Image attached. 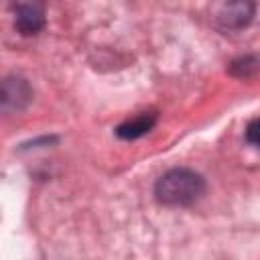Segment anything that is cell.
I'll use <instances>...</instances> for the list:
<instances>
[{
    "label": "cell",
    "mask_w": 260,
    "mask_h": 260,
    "mask_svg": "<svg viewBox=\"0 0 260 260\" xmlns=\"http://www.w3.org/2000/svg\"><path fill=\"white\" fill-rule=\"evenodd\" d=\"M205 191V181L191 169H171L154 185L156 201L169 207H185L195 203Z\"/></svg>",
    "instance_id": "1"
},
{
    "label": "cell",
    "mask_w": 260,
    "mask_h": 260,
    "mask_svg": "<svg viewBox=\"0 0 260 260\" xmlns=\"http://www.w3.org/2000/svg\"><path fill=\"white\" fill-rule=\"evenodd\" d=\"M256 124H258V120H252L250 126H248V132H246L248 142H250L252 146H256Z\"/></svg>",
    "instance_id": "6"
},
{
    "label": "cell",
    "mask_w": 260,
    "mask_h": 260,
    "mask_svg": "<svg viewBox=\"0 0 260 260\" xmlns=\"http://www.w3.org/2000/svg\"><path fill=\"white\" fill-rule=\"evenodd\" d=\"M254 16V4L252 2H230V4H221L219 12H217V22L221 28L228 30H238L244 28L246 24H250Z\"/></svg>",
    "instance_id": "3"
},
{
    "label": "cell",
    "mask_w": 260,
    "mask_h": 260,
    "mask_svg": "<svg viewBox=\"0 0 260 260\" xmlns=\"http://www.w3.org/2000/svg\"><path fill=\"white\" fill-rule=\"evenodd\" d=\"M14 24L22 35H37L45 24V12L37 4L14 6Z\"/></svg>",
    "instance_id": "4"
},
{
    "label": "cell",
    "mask_w": 260,
    "mask_h": 260,
    "mask_svg": "<svg viewBox=\"0 0 260 260\" xmlns=\"http://www.w3.org/2000/svg\"><path fill=\"white\" fill-rule=\"evenodd\" d=\"M154 122H156L154 114L138 116V118H132V120H128V122L120 124V126H118V130H116V134H118L120 138L134 140V138H138V136L146 134V132H148V130L154 126Z\"/></svg>",
    "instance_id": "5"
},
{
    "label": "cell",
    "mask_w": 260,
    "mask_h": 260,
    "mask_svg": "<svg viewBox=\"0 0 260 260\" xmlns=\"http://www.w3.org/2000/svg\"><path fill=\"white\" fill-rule=\"evenodd\" d=\"M32 98L30 85L22 77H6L0 81V116L22 112Z\"/></svg>",
    "instance_id": "2"
}]
</instances>
